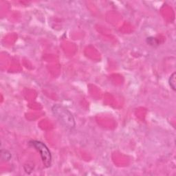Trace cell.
<instances>
[{
  "instance_id": "cell-1",
  "label": "cell",
  "mask_w": 176,
  "mask_h": 176,
  "mask_svg": "<svg viewBox=\"0 0 176 176\" xmlns=\"http://www.w3.org/2000/svg\"><path fill=\"white\" fill-rule=\"evenodd\" d=\"M52 112L58 120L66 129L72 130L75 127L76 123L72 113L64 106L56 104L52 107Z\"/></svg>"
},
{
  "instance_id": "cell-2",
  "label": "cell",
  "mask_w": 176,
  "mask_h": 176,
  "mask_svg": "<svg viewBox=\"0 0 176 176\" xmlns=\"http://www.w3.org/2000/svg\"><path fill=\"white\" fill-rule=\"evenodd\" d=\"M28 145L39 152L44 167L46 168L50 167L52 164V155L48 147L43 143L38 141H30Z\"/></svg>"
},
{
  "instance_id": "cell-3",
  "label": "cell",
  "mask_w": 176,
  "mask_h": 176,
  "mask_svg": "<svg viewBox=\"0 0 176 176\" xmlns=\"http://www.w3.org/2000/svg\"><path fill=\"white\" fill-rule=\"evenodd\" d=\"M11 157V153L8 150L2 149L1 151V159L3 161H9Z\"/></svg>"
},
{
  "instance_id": "cell-4",
  "label": "cell",
  "mask_w": 176,
  "mask_h": 176,
  "mask_svg": "<svg viewBox=\"0 0 176 176\" xmlns=\"http://www.w3.org/2000/svg\"><path fill=\"white\" fill-rule=\"evenodd\" d=\"M175 76H176L175 72H173L171 75L170 78H169V85H170L171 88H172V90H173V91H175V90H176Z\"/></svg>"
},
{
  "instance_id": "cell-5",
  "label": "cell",
  "mask_w": 176,
  "mask_h": 176,
  "mask_svg": "<svg viewBox=\"0 0 176 176\" xmlns=\"http://www.w3.org/2000/svg\"><path fill=\"white\" fill-rule=\"evenodd\" d=\"M147 42H148V43L149 44V45L153 46H154L155 44H158V42L155 41V38H151V37L147 39Z\"/></svg>"
}]
</instances>
